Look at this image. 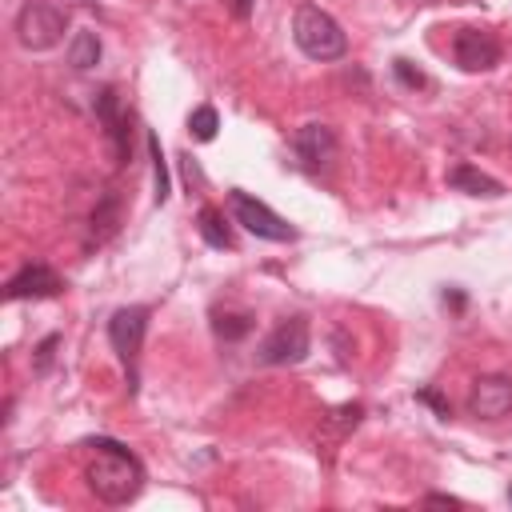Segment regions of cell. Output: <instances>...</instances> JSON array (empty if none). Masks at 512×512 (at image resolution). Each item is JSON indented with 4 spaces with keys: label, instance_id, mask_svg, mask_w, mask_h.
Wrapping results in <instances>:
<instances>
[{
    "label": "cell",
    "instance_id": "cell-15",
    "mask_svg": "<svg viewBox=\"0 0 512 512\" xmlns=\"http://www.w3.org/2000/svg\"><path fill=\"white\" fill-rule=\"evenodd\" d=\"M212 328L224 340H244L252 332V316L248 312H212Z\"/></svg>",
    "mask_w": 512,
    "mask_h": 512
},
{
    "label": "cell",
    "instance_id": "cell-7",
    "mask_svg": "<svg viewBox=\"0 0 512 512\" xmlns=\"http://www.w3.org/2000/svg\"><path fill=\"white\" fill-rule=\"evenodd\" d=\"M452 60L464 72H488L500 64V40L488 28H460L452 36Z\"/></svg>",
    "mask_w": 512,
    "mask_h": 512
},
{
    "label": "cell",
    "instance_id": "cell-5",
    "mask_svg": "<svg viewBox=\"0 0 512 512\" xmlns=\"http://www.w3.org/2000/svg\"><path fill=\"white\" fill-rule=\"evenodd\" d=\"M144 332H148V308L144 304H128V308H116L112 320H108V340L128 372V392H136V360H140V344H144Z\"/></svg>",
    "mask_w": 512,
    "mask_h": 512
},
{
    "label": "cell",
    "instance_id": "cell-16",
    "mask_svg": "<svg viewBox=\"0 0 512 512\" xmlns=\"http://www.w3.org/2000/svg\"><path fill=\"white\" fill-rule=\"evenodd\" d=\"M216 128H220V116H216V108L212 104H200V108H192V116H188V132H192V140H216Z\"/></svg>",
    "mask_w": 512,
    "mask_h": 512
},
{
    "label": "cell",
    "instance_id": "cell-3",
    "mask_svg": "<svg viewBox=\"0 0 512 512\" xmlns=\"http://www.w3.org/2000/svg\"><path fill=\"white\" fill-rule=\"evenodd\" d=\"M64 28H68V12L60 4H48V0H28L16 16V40L32 52H44V48L60 44Z\"/></svg>",
    "mask_w": 512,
    "mask_h": 512
},
{
    "label": "cell",
    "instance_id": "cell-21",
    "mask_svg": "<svg viewBox=\"0 0 512 512\" xmlns=\"http://www.w3.org/2000/svg\"><path fill=\"white\" fill-rule=\"evenodd\" d=\"M424 504H428V508H460V500H456V496H444V492L424 496Z\"/></svg>",
    "mask_w": 512,
    "mask_h": 512
},
{
    "label": "cell",
    "instance_id": "cell-19",
    "mask_svg": "<svg viewBox=\"0 0 512 512\" xmlns=\"http://www.w3.org/2000/svg\"><path fill=\"white\" fill-rule=\"evenodd\" d=\"M116 216H120V212H116V196H108V200H104V204L92 212V228L100 224L104 232H112V228H116Z\"/></svg>",
    "mask_w": 512,
    "mask_h": 512
},
{
    "label": "cell",
    "instance_id": "cell-14",
    "mask_svg": "<svg viewBox=\"0 0 512 512\" xmlns=\"http://www.w3.org/2000/svg\"><path fill=\"white\" fill-rule=\"evenodd\" d=\"M68 64L76 72H88L100 64V36L96 32H76L72 44H68Z\"/></svg>",
    "mask_w": 512,
    "mask_h": 512
},
{
    "label": "cell",
    "instance_id": "cell-13",
    "mask_svg": "<svg viewBox=\"0 0 512 512\" xmlns=\"http://www.w3.org/2000/svg\"><path fill=\"white\" fill-rule=\"evenodd\" d=\"M196 228H200V236H204V244H208V248H232V232H228V224H224V212H220V208L204 204V208L196 212Z\"/></svg>",
    "mask_w": 512,
    "mask_h": 512
},
{
    "label": "cell",
    "instance_id": "cell-12",
    "mask_svg": "<svg viewBox=\"0 0 512 512\" xmlns=\"http://www.w3.org/2000/svg\"><path fill=\"white\" fill-rule=\"evenodd\" d=\"M444 180H448V188H456V192H468V196H488V200L504 196V184H500V180H492L488 172H480V168H476V164H468V160L452 164Z\"/></svg>",
    "mask_w": 512,
    "mask_h": 512
},
{
    "label": "cell",
    "instance_id": "cell-17",
    "mask_svg": "<svg viewBox=\"0 0 512 512\" xmlns=\"http://www.w3.org/2000/svg\"><path fill=\"white\" fill-rule=\"evenodd\" d=\"M148 152H152V180H156V204H164L168 200V164H164V152H160V140L156 136H148Z\"/></svg>",
    "mask_w": 512,
    "mask_h": 512
},
{
    "label": "cell",
    "instance_id": "cell-22",
    "mask_svg": "<svg viewBox=\"0 0 512 512\" xmlns=\"http://www.w3.org/2000/svg\"><path fill=\"white\" fill-rule=\"evenodd\" d=\"M416 400H424V404H432V408H436V412H440V416H448V400H440V396H436V392H432V388H424V392H420V396H416Z\"/></svg>",
    "mask_w": 512,
    "mask_h": 512
},
{
    "label": "cell",
    "instance_id": "cell-18",
    "mask_svg": "<svg viewBox=\"0 0 512 512\" xmlns=\"http://www.w3.org/2000/svg\"><path fill=\"white\" fill-rule=\"evenodd\" d=\"M392 72L404 88H428V76L420 68H412V60H392Z\"/></svg>",
    "mask_w": 512,
    "mask_h": 512
},
{
    "label": "cell",
    "instance_id": "cell-6",
    "mask_svg": "<svg viewBox=\"0 0 512 512\" xmlns=\"http://www.w3.org/2000/svg\"><path fill=\"white\" fill-rule=\"evenodd\" d=\"M312 348V336H308V320L304 316H292V320H280L256 348V360L260 364H300Z\"/></svg>",
    "mask_w": 512,
    "mask_h": 512
},
{
    "label": "cell",
    "instance_id": "cell-8",
    "mask_svg": "<svg viewBox=\"0 0 512 512\" xmlns=\"http://www.w3.org/2000/svg\"><path fill=\"white\" fill-rule=\"evenodd\" d=\"M292 156H296V164L308 168V172L328 168L332 156H336V132H332L328 124H300V128L292 132Z\"/></svg>",
    "mask_w": 512,
    "mask_h": 512
},
{
    "label": "cell",
    "instance_id": "cell-9",
    "mask_svg": "<svg viewBox=\"0 0 512 512\" xmlns=\"http://www.w3.org/2000/svg\"><path fill=\"white\" fill-rule=\"evenodd\" d=\"M468 412L480 420H500L504 412H512V376H500V372L476 376L468 392Z\"/></svg>",
    "mask_w": 512,
    "mask_h": 512
},
{
    "label": "cell",
    "instance_id": "cell-2",
    "mask_svg": "<svg viewBox=\"0 0 512 512\" xmlns=\"http://www.w3.org/2000/svg\"><path fill=\"white\" fill-rule=\"evenodd\" d=\"M292 40L308 60H340L348 52V36L320 4H300L292 16Z\"/></svg>",
    "mask_w": 512,
    "mask_h": 512
},
{
    "label": "cell",
    "instance_id": "cell-23",
    "mask_svg": "<svg viewBox=\"0 0 512 512\" xmlns=\"http://www.w3.org/2000/svg\"><path fill=\"white\" fill-rule=\"evenodd\" d=\"M248 12H252V0H232V16L236 20H248Z\"/></svg>",
    "mask_w": 512,
    "mask_h": 512
},
{
    "label": "cell",
    "instance_id": "cell-24",
    "mask_svg": "<svg viewBox=\"0 0 512 512\" xmlns=\"http://www.w3.org/2000/svg\"><path fill=\"white\" fill-rule=\"evenodd\" d=\"M508 500H512V488H508Z\"/></svg>",
    "mask_w": 512,
    "mask_h": 512
},
{
    "label": "cell",
    "instance_id": "cell-4",
    "mask_svg": "<svg viewBox=\"0 0 512 512\" xmlns=\"http://www.w3.org/2000/svg\"><path fill=\"white\" fill-rule=\"evenodd\" d=\"M228 208H232V220H236L244 232L260 236V240H272V244L296 240V228H292L284 216H276L264 200H256L252 192H244V188H232V192H228Z\"/></svg>",
    "mask_w": 512,
    "mask_h": 512
},
{
    "label": "cell",
    "instance_id": "cell-1",
    "mask_svg": "<svg viewBox=\"0 0 512 512\" xmlns=\"http://www.w3.org/2000/svg\"><path fill=\"white\" fill-rule=\"evenodd\" d=\"M84 448H88L84 480H88V488H92L96 500H104V504H128V500L140 496V488H144V464L120 440L96 436V440H84Z\"/></svg>",
    "mask_w": 512,
    "mask_h": 512
},
{
    "label": "cell",
    "instance_id": "cell-20",
    "mask_svg": "<svg viewBox=\"0 0 512 512\" xmlns=\"http://www.w3.org/2000/svg\"><path fill=\"white\" fill-rule=\"evenodd\" d=\"M56 344H60V336H44V340H40V348H36V372H40V376L52 368V352H56Z\"/></svg>",
    "mask_w": 512,
    "mask_h": 512
},
{
    "label": "cell",
    "instance_id": "cell-11",
    "mask_svg": "<svg viewBox=\"0 0 512 512\" xmlns=\"http://www.w3.org/2000/svg\"><path fill=\"white\" fill-rule=\"evenodd\" d=\"M92 108H96V116H100L104 132L112 136L116 156H120V160H128V120H124V112H120V96H116V88H100Z\"/></svg>",
    "mask_w": 512,
    "mask_h": 512
},
{
    "label": "cell",
    "instance_id": "cell-10",
    "mask_svg": "<svg viewBox=\"0 0 512 512\" xmlns=\"http://www.w3.org/2000/svg\"><path fill=\"white\" fill-rule=\"evenodd\" d=\"M60 288H64V280L48 264H24L4 284V296L8 300H48V296H60Z\"/></svg>",
    "mask_w": 512,
    "mask_h": 512
}]
</instances>
